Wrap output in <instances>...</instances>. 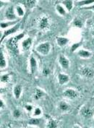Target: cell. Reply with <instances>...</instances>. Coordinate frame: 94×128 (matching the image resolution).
<instances>
[{
	"mask_svg": "<svg viewBox=\"0 0 94 128\" xmlns=\"http://www.w3.org/2000/svg\"><path fill=\"white\" fill-rule=\"evenodd\" d=\"M25 33H20L17 36H16L13 38H10L7 42V46L9 47V49H11L12 52H13L14 53H18V49H17V43L19 40H20L21 38H23L24 37Z\"/></svg>",
	"mask_w": 94,
	"mask_h": 128,
	"instance_id": "obj_1",
	"label": "cell"
},
{
	"mask_svg": "<svg viewBox=\"0 0 94 128\" xmlns=\"http://www.w3.org/2000/svg\"><path fill=\"white\" fill-rule=\"evenodd\" d=\"M50 49H51V45L49 43H44L36 48V51L39 52L40 54L47 55L50 52Z\"/></svg>",
	"mask_w": 94,
	"mask_h": 128,
	"instance_id": "obj_2",
	"label": "cell"
},
{
	"mask_svg": "<svg viewBox=\"0 0 94 128\" xmlns=\"http://www.w3.org/2000/svg\"><path fill=\"white\" fill-rule=\"evenodd\" d=\"M20 24L17 23L15 25L13 26L12 28H9V29H8V30H5V31L4 32V33H3V36H2L1 38L0 39V44H1V43L2 42V41L6 38L7 36H8L9 35H11V34H12V33H15L16 31L20 28Z\"/></svg>",
	"mask_w": 94,
	"mask_h": 128,
	"instance_id": "obj_3",
	"label": "cell"
},
{
	"mask_svg": "<svg viewBox=\"0 0 94 128\" xmlns=\"http://www.w3.org/2000/svg\"><path fill=\"white\" fill-rule=\"evenodd\" d=\"M94 113V109H92L91 107L89 106H85L81 110V114L84 117L86 118H90L93 116V114Z\"/></svg>",
	"mask_w": 94,
	"mask_h": 128,
	"instance_id": "obj_4",
	"label": "cell"
},
{
	"mask_svg": "<svg viewBox=\"0 0 94 128\" xmlns=\"http://www.w3.org/2000/svg\"><path fill=\"white\" fill-rule=\"evenodd\" d=\"M5 16L7 17V19L9 20H15L16 18V15L14 12V9L12 7H10L9 8H8L7 10L6 11V13H5Z\"/></svg>",
	"mask_w": 94,
	"mask_h": 128,
	"instance_id": "obj_5",
	"label": "cell"
},
{
	"mask_svg": "<svg viewBox=\"0 0 94 128\" xmlns=\"http://www.w3.org/2000/svg\"><path fill=\"white\" fill-rule=\"evenodd\" d=\"M64 95L66 97H68L70 98H75L78 96V93L75 90H72V89H67V90L64 91Z\"/></svg>",
	"mask_w": 94,
	"mask_h": 128,
	"instance_id": "obj_6",
	"label": "cell"
},
{
	"mask_svg": "<svg viewBox=\"0 0 94 128\" xmlns=\"http://www.w3.org/2000/svg\"><path fill=\"white\" fill-rule=\"evenodd\" d=\"M59 63L62 65V67L63 68H64V69H67L69 67L70 62H69L68 60L64 56H60L59 57Z\"/></svg>",
	"mask_w": 94,
	"mask_h": 128,
	"instance_id": "obj_7",
	"label": "cell"
},
{
	"mask_svg": "<svg viewBox=\"0 0 94 128\" xmlns=\"http://www.w3.org/2000/svg\"><path fill=\"white\" fill-rule=\"evenodd\" d=\"M40 28L42 30L46 29L47 27L48 26V19L47 18V17H43L40 21Z\"/></svg>",
	"mask_w": 94,
	"mask_h": 128,
	"instance_id": "obj_8",
	"label": "cell"
},
{
	"mask_svg": "<svg viewBox=\"0 0 94 128\" xmlns=\"http://www.w3.org/2000/svg\"><path fill=\"white\" fill-rule=\"evenodd\" d=\"M21 93H22V86L20 85H15L14 88V95L16 99H18L20 97Z\"/></svg>",
	"mask_w": 94,
	"mask_h": 128,
	"instance_id": "obj_9",
	"label": "cell"
},
{
	"mask_svg": "<svg viewBox=\"0 0 94 128\" xmlns=\"http://www.w3.org/2000/svg\"><path fill=\"white\" fill-rule=\"evenodd\" d=\"M82 74L87 77H92L94 75V71L89 68H83L82 69Z\"/></svg>",
	"mask_w": 94,
	"mask_h": 128,
	"instance_id": "obj_10",
	"label": "cell"
},
{
	"mask_svg": "<svg viewBox=\"0 0 94 128\" xmlns=\"http://www.w3.org/2000/svg\"><path fill=\"white\" fill-rule=\"evenodd\" d=\"M30 67H31V70L32 74H34L36 70V67H37V63L36 61L34 59V57H32L30 60Z\"/></svg>",
	"mask_w": 94,
	"mask_h": 128,
	"instance_id": "obj_11",
	"label": "cell"
},
{
	"mask_svg": "<svg viewBox=\"0 0 94 128\" xmlns=\"http://www.w3.org/2000/svg\"><path fill=\"white\" fill-rule=\"evenodd\" d=\"M31 44L32 39L30 38L25 39L23 42L22 43V46H23V48L24 50H28V49H29L30 47L31 46Z\"/></svg>",
	"mask_w": 94,
	"mask_h": 128,
	"instance_id": "obj_12",
	"label": "cell"
},
{
	"mask_svg": "<svg viewBox=\"0 0 94 128\" xmlns=\"http://www.w3.org/2000/svg\"><path fill=\"white\" fill-rule=\"evenodd\" d=\"M58 78H59V83L61 85L67 83L69 80V77L67 75H64V74H59Z\"/></svg>",
	"mask_w": 94,
	"mask_h": 128,
	"instance_id": "obj_13",
	"label": "cell"
},
{
	"mask_svg": "<svg viewBox=\"0 0 94 128\" xmlns=\"http://www.w3.org/2000/svg\"><path fill=\"white\" fill-rule=\"evenodd\" d=\"M7 66V62L4 59L2 51L0 49V68H5Z\"/></svg>",
	"mask_w": 94,
	"mask_h": 128,
	"instance_id": "obj_14",
	"label": "cell"
},
{
	"mask_svg": "<svg viewBox=\"0 0 94 128\" xmlns=\"http://www.w3.org/2000/svg\"><path fill=\"white\" fill-rule=\"evenodd\" d=\"M57 40V44L58 45H59L60 46H65L69 41L68 38H63V37H58L56 38Z\"/></svg>",
	"mask_w": 94,
	"mask_h": 128,
	"instance_id": "obj_15",
	"label": "cell"
},
{
	"mask_svg": "<svg viewBox=\"0 0 94 128\" xmlns=\"http://www.w3.org/2000/svg\"><path fill=\"white\" fill-rule=\"evenodd\" d=\"M63 4H64L65 7L67 8V9L68 11H71L73 7V2L72 0H64Z\"/></svg>",
	"mask_w": 94,
	"mask_h": 128,
	"instance_id": "obj_16",
	"label": "cell"
},
{
	"mask_svg": "<svg viewBox=\"0 0 94 128\" xmlns=\"http://www.w3.org/2000/svg\"><path fill=\"white\" fill-rule=\"evenodd\" d=\"M17 23H18V21H10L8 23H0V27L1 28H7L9 26H11V25Z\"/></svg>",
	"mask_w": 94,
	"mask_h": 128,
	"instance_id": "obj_17",
	"label": "cell"
},
{
	"mask_svg": "<svg viewBox=\"0 0 94 128\" xmlns=\"http://www.w3.org/2000/svg\"><path fill=\"white\" fill-rule=\"evenodd\" d=\"M24 4L28 7H33L36 4V0H24Z\"/></svg>",
	"mask_w": 94,
	"mask_h": 128,
	"instance_id": "obj_18",
	"label": "cell"
},
{
	"mask_svg": "<svg viewBox=\"0 0 94 128\" xmlns=\"http://www.w3.org/2000/svg\"><path fill=\"white\" fill-rule=\"evenodd\" d=\"M78 54L81 57H84V58L89 57L91 56V53L89 52L85 51V50H80L78 52Z\"/></svg>",
	"mask_w": 94,
	"mask_h": 128,
	"instance_id": "obj_19",
	"label": "cell"
},
{
	"mask_svg": "<svg viewBox=\"0 0 94 128\" xmlns=\"http://www.w3.org/2000/svg\"><path fill=\"white\" fill-rule=\"evenodd\" d=\"M92 3H94V0H83L79 1L78 5L80 6H83V5H88V4H91Z\"/></svg>",
	"mask_w": 94,
	"mask_h": 128,
	"instance_id": "obj_20",
	"label": "cell"
},
{
	"mask_svg": "<svg viewBox=\"0 0 94 128\" xmlns=\"http://www.w3.org/2000/svg\"><path fill=\"white\" fill-rule=\"evenodd\" d=\"M40 120L39 119H36V118H33L31 119L28 121V124L31 125H39L40 124Z\"/></svg>",
	"mask_w": 94,
	"mask_h": 128,
	"instance_id": "obj_21",
	"label": "cell"
},
{
	"mask_svg": "<svg viewBox=\"0 0 94 128\" xmlns=\"http://www.w3.org/2000/svg\"><path fill=\"white\" fill-rule=\"evenodd\" d=\"M56 11L59 12V14H60L61 15H66V12H65V10H64V9L61 6V5H56Z\"/></svg>",
	"mask_w": 94,
	"mask_h": 128,
	"instance_id": "obj_22",
	"label": "cell"
},
{
	"mask_svg": "<svg viewBox=\"0 0 94 128\" xmlns=\"http://www.w3.org/2000/svg\"><path fill=\"white\" fill-rule=\"evenodd\" d=\"M59 108L62 111H66V110L68 109V105L65 102H61L60 104H59Z\"/></svg>",
	"mask_w": 94,
	"mask_h": 128,
	"instance_id": "obj_23",
	"label": "cell"
},
{
	"mask_svg": "<svg viewBox=\"0 0 94 128\" xmlns=\"http://www.w3.org/2000/svg\"><path fill=\"white\" fill-rule=\"evenodd\" d=\"M16 9H17V13L18 16H20V17L23 16L24 10L23 9V8L21 7H20V6H18V7H17Z\"/></svg>",
	"mask_w": 94,
	"mask_h": 128,
	"instance_id": "obj_24",
	"label": "cell"
},
{
	"mask_svg": "<svg viewBox=\"0 0 94 128\" xmlns=\"http://www.w3.org/2000/svg\"><path fill=\"white\" fill-rule=\"evenodd\" d=\"M44 96V92L39 90V89H37L36 90V93L35 98H36V99H39V98H40L41 96Z\"/></svg>",
	"mask_w": 94,
	"mask_h": 128,
	"instance_id": "obj_25",
	"label": "cell"
},
{
	"mask_svg": "<svg viewBox=\"0 0 94 128\" xmlns=\"http://www.w3.org/2000/svg\"><path fill=\"white\" fill-rule=\"evenodd\" d=\"M74 25H75V26H77V27H78V28H81L82 27V21L78 19V18H76L75 20H74Z\"/></svg>",
	"mask_w": 94,
	"mask_h": 128,
	"instance_id": "obj_26",
	"label": "cell"
},
{
	"mask_svg": "<svg viewBox=\"0 0 94 128\" xmlns=\"http://www.w3.org/2000/svg\"><path fill=\"white\" fill-rule=\"evenodd\" d=\"M48 127L50 128H55L57 127V125H56V122L54 120H50L48 122Z\"/></svg>",
	"mask_w": 94,
	"mask_h": 128,
	"instance_id": "obj_27",
	"label": "cell"
},
{
	"mask_svg": "<svg viewBox=\"0 0 94 128\" xmlns=\"http://www.w3.org/2000/svg\"><path fill=\"white\" fill-rule=\"evenodd\" d=\"M9 79V75H4L1 77V80L3 83H7V82H8Z\"/></svg>",
	"mask_w": 94,
	"mask_h": 128,
	"instance_id": "obj_28",
	"label": "cell"
},
{
	"mask_svg": "<svg viewBox=\"0 0 94 128\" xmlns=\"http://www.w3.org/2000/svg\"><path fill=\"white\" fill-rule=\"evenodd\" d=\"M80 45V43H77V44H73V45L72 46V47H71V52H75L78 48L79 46Z\"/></svg>",
	"mask_w": 94,
	"mask_h": 128,
	"instance_id": "obj_29",
	"label": "cell"
},
{
	"mask_svg": "<svg viewBox=\"0 0 94 128\" xmlns=\"http://www.w3.org/2000/svg\"><path fill=\"white\" fill-rule=\"evenodd\" d=\"M20 112L19 111V110H17V109H15V111H14V112H13V116L15 117V118H18L20 116Z\"/></svg>",
	"mask_w": 94,
	"mask_h": 128,
	"instance_id": "obj_30",
	"label": "cell"
},
{
	"mask_svg": "<svg viewBox=\"0 0 94 128\" xmlns=\"http://www.w3.org/2000/svg\"><path fill=\"white\" fill-rule=\"evenodd\" d=\"M41 114V110L39 108H36V110H35V112H34V114L36 115V116H39Z\"/></svg>",
	"mask_w": 94,
	"mask_h": 128,
	"instance_id": "obj_31",
	"label": "cell"
},
{
	"mask_svg": "<svg viewBox=\"0 0 94 128\" xmlns=\"http://www.w3.org/2000/svg\"><path fill=\"white\" fill-rule=\"evenodd\" d=\"M49 73H50V71H49L48 69H47V68H44V74L45 75H48Z\"/></svg>",
	"mask_w": 94,
	"mask_h": 128,
	"instance_id": "obj_32",
	"label": "cell"
},
{
	"mask_svg": "<svg viewBox=\"0 0 94 128\" xmlns=\"http://www.w3.org/2000/svg\"><path fill=\"white\" fill-rule=\"evenodd\" d=\"M25 109H27V111L31 112L32 110V109H33V107H32V106L31 105H26L25 106Z\"/></svg>",
	"mask_w": 94,
	"mask_h": 128,
	"instance_id": "obj_33",
	"label": "cell"
},
{
	"mask_svg": "<svg viewBox=\"0 0 94 128\" xmlns=\"http://www.w3.org/2000/svg\"><path fill=\"white\" fill-rule=\"evenodd\" d=\"M4 106V102L2 101V100L0 99V108H3Z\"/></svg>",
	"mask_w": 94,
	"mask_h": 128,
	"instance_id": "obj_34",
	"label": "cell"
},
{
	"mask_svg": "<svg viewBox=\"0 0 94 128\" xmlns=\"http://www.w3.org/2000/svg\"><path fill=\"white\" fill-rule=\"evenodd\" d=\"M83 9H94V5H92L91 7H85Z\"/></svg>",
	"mask_w": 94,
	"mask_h": 128,
	"instance_id": "obj_35",
	"label": "cell"
},
{
	"mask_svg": "<svg viewBox=\"0 0 94 128\" xmlns=\"http://www.w3.org/2000/svg\"><path fill=\"white\" fill-rule=\"evenodd\" d=\"M4 5V3L3 2V1H0V8L2 7Z\"/></svg>",
	"mask_w": 94,
	"mask_h": 128,
	"instance_id": "obj_36",
	"label": "cell"
},
{
	"mask_svg": "<svg viewBox=\"0 0 94 128\" xmlns=\"http://www.w3.org/2000/svg\"><path fill=\"white\" fill-rule=\"evenodd\" d=\"M2 92H4V90H3V89H1V88H0V93H2Z\"/></svg>",
	"mask_w": 94,
	"mask_h": 128,
	"instance_id": "obj_37",
	"label": "cell"
},
{
	"mask_svg": "<svg viewBox=\"0 0 94 128\" xmlns=\"http://www.w3.org/2000/svg\"></svg>",
	"mask_w": 94,
	"mask_h": 128,
	"instance_id": "obj_38",
	"label": "cell"
},
{
	"mask_svg": "<svg viewBox=\"0 0 94 128\" xmlns=\"http://www.w3.org/2000/svg\"><path fill=\"white\" fill-rule=\"evenodd\" d=\"M8 1H9V0H8Z\"/></svg>",
	"mask_w": 94,
	"mask_h": 128,
	"instance_id": "obj_39",
	"label": "cell"
}]
</instances>
